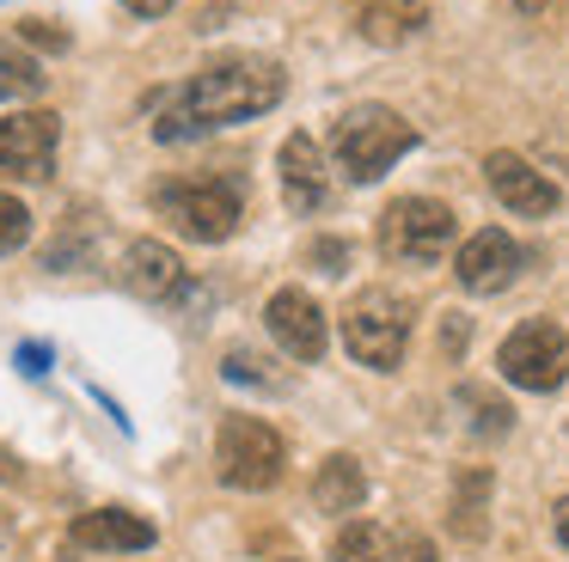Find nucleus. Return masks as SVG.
<instances>
[{"label": "nucleus", "mask_w": 569, "mask_h": 562, "mask_svg": "<svg viewBox=\"0 0 569 562\" xmlns=\"http://www.w3.org/2000/svg\"><path fill=\"white\" fill-rule=\"evenodd\" d=\"M282 86L288 80L270 56H221L178 92V104L153 122V134L172 147V141H197V134H209V129L251 122V117L282 104Z\"/></svg>", "instance_id": "nucleus-1"}, {"label": "nucleus", "mask_w": 569, "mask_h": 562, "mask_svg": "<svg viewBox=\"0 0 569 562\" xmlns=\"http://www.w3.org/2000/svg\"><path fill=\"white\" fill-rule=\"evenodd\" d=\"M153 208H160V220H172L184 239L221 244L239 232L246 190H239V178H227V171H184V178H166L160 190H153Z\"/></svg>", "instance_id": "nucleus-2"}, {"label": "nucleus", "mask_w": 569, "mask_h": 562, "mask_svg": "<svg viewBox=\"0 0 569 562\" xmlns=\"http://www.w3.org/2000/svg\"><path fill=\"white\" fill-rule=\"evenodd\" d=\"M410 147H417V129H410L392 104H356V110H343L337 129H331V159L349 183L386 178Z\"/></svg>", "instance_id": "nucleus-3"}, {"label": "nucleus", "mask_w": 569, "mask_h": 562, "mask_svg": "<svg viewBox=\"0 0 569 562\" xmlns=\"http://www.w3.org/2000/svg\"><path fill=\"white\" fill-rule=\"evenodd\" d=\"M410 342V300L392 288H361L343 305V349L373 373H392Z\"/></svg>", "instance_id": "nucleus-4"}, {"label": "nucleus", "mask_w": 569, "mask_h": 562, "mask_svg": "<svg viewBox=\"0 0 569 562\" xmlns=\"http://www.w3.org/2000/svg\"><path fill=\"white\" fill-rule=\"evenodd\" d=\"M282 464H288V446L270 422H258V415H227L221 422V434H214V471H221L227 489H246V495L276 489L282 483Z\"/></svg>", "instance_id": "nucleus-5"}, {"label": "nucleus", "mask_w": 569, "mask_h": 562, "mask_svg": "<svg viewBox=\"0 0 569 562\" xmlns=\"http://www.w3.org/2000/svg\"><path fill=\"white\" fill-rule=\"evenodd\" d=\"M453 232H459V220L447 202H435V195H398L380 214V251L392 263H441L453 251Z\"/></svg>", "instance_id": "nucleus-6"}, {"label": "nucleus", "mask_w": 569, "mask_h": 562, "mask_svg": "<svg viewBox=\"0 0 569 562\" xmlns=\"http://www.w3.org/2000/svg\"><path fill=\"white\" fill-rule=\"evenodd\" d=\"M496 367H502L508 385L520 391H557L569 379V337L557 318H527L502 337L496 349Z\"/></svg>", "instance_id": "nucleus-7"}, {"label": "nucleus", "mask_w": 569, "mask_h": 562, "mask_svg": "<svg viewBox=\"0 0 569 562\" xmlns=\"http://www.w3.org/2000/svg\"><path fill=\"white\" fill-rule=\"evenodd\" d=\"M62 147V117L56 110H13L0 117V178L13 183H43Z\"/></svg>", "instance_id": "nucleus-8"}, {"label": "nucleus", "mask_w": 569, "mask_h": 562, "mask_svg": "<svg viewBox=\"0 0 569 562\" xmlns=\"http://www.w3.org/2000/svg\"><path fill=\"white\" fill-rule=\"evenodd\" d=\"M263 324H270L276 349L295 354V361H319L325 342H331L325 312H319V300H312L307 288H276L270 305H263Z\"/></svg>", "instance_id": "nucleus-9"}, {"label": "nucleus", "mask_w": 569, "mask_h": 562, "mask_svg": "<svg viewBox=\"0 0 569 562\" xmlns=\"http://www.w3.org/2000/svg\"><path fill=\"white\" fill-rule=\"evenodd\" d=\"M453 275H459L466 293H502L508 281L520 275V244L508 239L502 227L471 232V239L459 244V257H453Z\"/></svg>", "instance_id": "nucleus-10"}, {"label": "nucleus", "mask_w": 569, "mask_h": 562, "mask_svg": "<svg viewBox=\"0 0 569 562\" xmlns=\"http://www.w3.org/2000/svg\"><path fill=\"white\" fill-rule=\"evenodd\" d=\"M117 275H123V288L136 293V300H153V305L184 300V288H190L184 257H178L172 244H160V239H136V244H129Z\"/></svg>", "instance_id": "nucleus-11"}, {"label": "nucleus", "mask_w": 569, "mask_h": 562, "mask_svg": "<svg viewBox=\"0 0 569 562\" xmlns=\"http://www.w3.org/2000/svg\"><path fill=\"white\" fill-rule=\"evenodd\" d=\"M483 183H490V195L502 208H515V214H527V220H539V214H551L563 195H557V183L545 178L539 165H527L520 153H490L483 159Z\"/></svg>", "instance_id": "nucleus-12"}, {"label": "nucleus", "mask_w": 569, "mask_h": 562, "mask_svg": "<svg viewBox=\"0 0 569 562\" xmlns=\"http://www.w3.org/2000/svg\"><path fill=\"white\" fill-rule=\"evenodd\" d=\"M276 165H282V202L295 208V214H319V208L331 202V171H325V153H319L312 134H288Z\"/></svg>", "instance_id": "nucleus-13"}, {"label": "nucleus", "mask_w": 569, "mask_h": 562, "mask_svg": "<svg viewBox=\"0 0 569 562\" xmlns=\"http://www.w3.org/2000/svg\"><path fill=\"white\" fill-rule=\"evenodd\" d=\"M74 544L80 550H117V556H136V550H153L160 544V525L141 520L129 508H92L74 520Z\"/></svg>", "instance_id": "nucleus-14"}, {"label": "nucleus", "mask_w": 569, "mask_h": 562, "mask_svg": "<svg viewBox=\"0 0 569 562\" xmlns=\"http://www.w3.org/2000/svg\"><path fill=\"white\" fill-rule=\"evenodd\" d=\"M312 501H319L325 513H356L361 501H368V476H361V459H349V452H331V459L312 471Z\"/></svg>", "instance_id": "nucleus-15"}, {"label": "nucleus", "mask_w": 569, "mask_h": 562, "mask_svg": "<svg viewBox=\"0 0 569 562\" xmlns=\"http://www.w3.org/2000/svg\"><path fill=\"white\" fill-rule=\"evenodd\" d=\"M356 24L368 43H405V37H417L429 24V7L422 0H368Z\"/></svg>", "instance_id": "nucleus-16"}, {"label": "nucleus", "mask_w": 569, "mask_h": 562, "mask_svg": "<svg viewBox=\"0 0 569 562\" xmlns=\"http://www.w3.org/2000/svg\"><path fill=\"white\" fill-rule=\"evenodd\" d=\"M490 489H496V476L483 471V464H471V471L453 476V532L466 538V544H478V538H483V508H490Z\"/></svg>", "instance_id": "nucleus-17"}, {"label": "nucleus", "mask_w": 569, "mask_h": 562, "mask_svg": "<svg viewBox=\"0 0 569 562\" xmlns=\"http://www.w3.org/2000/svg\"><path fill=\"white\" fill-rule=\"evenodd\" d=\"M221 373L233 379V385H251V391H288V373L270 361V354H258V349H227Z\"/></svg>", "instance_id": "nucleus-18"}, {"label": "nucleus", "mask_w": 569, "mask_h": 562, "mask_svg": "<svg viewBox=\"0 0 569 562\" xmlns=\"http://www.w3.org/2000/svg\"><path fill=\"white\" fill-rule=\"evenodd\" d=\"M380 544H386V525L349 520L343 532L331 538V556H337V562H380Z\"/></svg>", "instance_id": "nucleus-19"}, {"label": "nucleus", "mask_w": 569, "mask_h": 562, "mask_svg": "<svg viewBox=\"0 0 569 562\" xmlns=\"http://www.w3.org/2000/svg\"><path fill=\"white\" fill-rule=\"evenodd\" d=\"M43 92V73L31 56H19V49H0V104L7 98H38Z\"/></svg>", "instance_id": "nucleus-20"}, {"label": "nucleus", "mask_w": 569, "mask_h": 562, "mask_svg": "<svg viewBox=\"0 0 569 562\" xmlns=\"http://www.w3.org/2000/svg\"><path fill=\"white\" fill-rule=\"evenodd\" d=\"M459 403H471V434H483V440H496V434H508L515 428V410H508L502 398H490V391H459Z\"/></svg>", "instance_id": "nucleus-21"}, {"label": "nucleus", "mask_w": 569, "mask_h": 562, "mask_svg": "<svg viewBox=\"0 0 569 562\" xmlns=\"http://www.w3.org/2000/svg\"><path fill=\"white\" fill-rule=\"evenodd\" d=\"M31 239V208L13 190H0V257H13Z\"/></svg>", "instance_id": "nucleus-22"}, {"label": "nucleus", "mask_w": 569, "mask_h": 562, "mask_svg": "<svg viewBox=\"0 0 569 562\" xmlns=\"http://www.w3.org/2000/svg\"><path fill=\"white\" fill-rule=\"evenodd\" d=\"M380 562H435V544L422 532H386Z\"/></svg>", "instance_id": "nucleus-23"}, {"label": "nucleus", "mask_w": 569, "mask_h": 562, "mask_svg": "<svg viewBox=\"0 0 569 562\" xmlns=\"http://www.w3.org/2000/svg\"><path fill=\"white\" fill-rule=\"evenodd\" d=\"M13 367H19L26 379H43V373L56 367V349H50V342H19V349H13Z\"/></svg>", "instance_id": "nucleus-24"}, {"label": "nucleus", "mask_w": 569, "mask_h": 562, "mask_svg": "<svg viewBox=\"0 0 569 562\" xmlns=\"http://www.w3.org/2000/svg\"><path fill=\"white\" fill-rule=\"evenodd\" d=\"M312 263H319L325 275H343V263H349V244H337V239H319V244H312Z\"/></svg>", "instance_id": "nucleus-25"}, {"label": "nucleus", "mask_w": 569, "mask_h": 562, "mask_svg": "<svg viewBox=\"0 0 569 562\" xmlns=\"http://www.w3.org/2000/svg\"><path fill=\"white\" fill-rule=\"evenodd\" d=\"M19 31H26L31 43H50V49H68V31H62V24H50V19H26V24H19Z\"/></svg>", "instance_id": "nucleus-26"}, {"label": "nucleus", "mask_w": 569, "mask_h": 562, "mask_svg": "<svg viewBox=\"0 0 569 562\" xmlns=\"http://www.w3.org/2000/svg\"><path fill=\"white\" fill-rule=\"evenodd\" d=\"M129 12H136V19H166V12L178 7V0H123Z\"/></svg>", "instance_id": "nucleus-27"}, {"label": "nucleus", "mask_w": 569, "mask_h": 562, "mask_svg": "<svg viewBox=\"0 0 569 562\" xmlns=\"http://www.w3.org/2000/svg\"><path fill=\"white\" fill-rule=\"evenodd\" d=\"M551 525H557V544L569 550V495H563V501H557V508H551Z\"/></svg>", "instance_id": "nucleus-28"}, {"label": "nucleus", "mask_w": 569, "mask_h": 562, "mask_svg": "<svg viewBox=\"0 0 569 562\" xmlns=\"http://www.w3.org/2000/svg\"><path fill=\"white\" fill-rule=\"evenodd\" d=\"M0 483H19V459L7 446H0Z\"/></svg>", "instance_id": "nucleus-29"}, {"label": "nucleus", "mask_w": 569, "mask_h": 562, "mask_svg": "<svg viewBox=\"0 0 569 562\" xmlns=\"http://www.w3.org/2000/svg\"><path fill=\"white\" fill-rule=\"evenodd\" d=\"M515 7H520V12H527V19H539V12H551V7H557V0H515Z\"/></svg>", "instance_id": "nucleus-30"}]
</instances>
